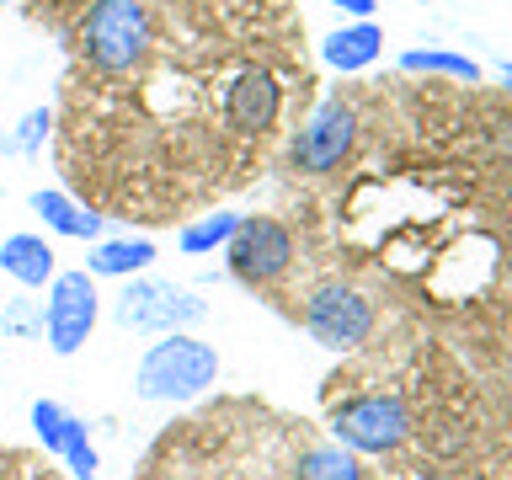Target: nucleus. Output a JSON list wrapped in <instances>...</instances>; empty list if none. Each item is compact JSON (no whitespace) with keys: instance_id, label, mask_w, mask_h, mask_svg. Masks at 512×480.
Returning a JSON list of instances; mask_svg holds the SVG:
<instances>
[{"instance_id":"nucleus-1","label":"nucleus","mask_w":512,"mask_h":480,"mask_svg":"<svg viewBox=\"0 0 512 480\" xmlns=\"http://www.w3.org/2000/svg\"><path fill=\"white\" fill-rule=\"evenodd\" d=\"M331 438L352 454H400L416 438L411 400L384 384H358L342 400H331Z\"/></svg>"},{"instance_id":"nucleus-2","label":"nucleus","mask_w":512,"mask_h":480,"mask_svg":"<svg viewBox=\"0 0 512 480\" xmlns=\"http://www.w3.org/2000/svg\"><path fill=\"white\" fill-rule=\"evenodd\" d=\"M214 384H219V352L208 342H198V336H187V331H166L134 368L139 400H155V406L198 400L203 390H214Z\"/></svg>"},{"instance_id":"nucleus-3","label":"nucleus","mask_w":512,"mask_h":480,"mask_svg":"<svg viewBox=\"0 0 512 480\" xmlns=\"http://www.w3.org/2000/svg\"><path fill=\"white\" fill-rule=\"evenodd\" d=\"M219 118H224V134L230 139L262 150L272 139V128H278V118H283V75L272 70L267 59H246L230 80H224Z\"/></svg>"},{"instance_id":"nucleus-4","label":"nucleus","mask_w":512,"mask_h":480,"mask_svg":"<svg viewBox=\"0 0 512 480\" xmlns=\"http://www.w3.org/2000/svg\"><path fill=\"white\" fill-rule=\"evenodd\" d=\"M379 315L374 299L358 294L352 283H320L310 299H304V331L315 336L326 352H358L368 336H374Z\"/></svg>"},{"instance_id":"nucleus-5","label":"nucleus","mask_w":512,"mask_h":480,"mask_svg":"<svg viewBox=\"0 0 512 480\" xmlns=\"http://www.w3.org/2000/svg\"><path fill=\"white\" fill-rule=\"evenodd\" d=\"M118 320L134 331L166 336V331H192L208 320V304L182 283H160V278H134L118 294Z\"/></svg>"},{"instance_id":"nucleus-6","label":"nucleus","mask_w":512,"mask_h":480,"mask_svg":"<svg viewBox=\"0 0 512 480\" xmlns=\"http://www.w3.org/2000/svg\"><path fill=\"white\" fill-rule=\"evenodd\" d=\"M358 107L347 102V96H326L310 118H304V128L294 134V144H288V160H294V171H310V176H326L336 171L342 160L352 155V144H358Z\"/></svg>"},{"instance_id":"nucleus-7","label":"nucleus","mask_w":512,"mask_h":480,"mask_svg":"<svg viewBox=\"0 0 512 480\" xmlns=\"http://www.w3.org/2000/svg\"><path fill=\"white\" fill-rule=\"evenodd\" d=\"M224 256H230V272L240 283L272 288L288 267H294V230H288L283 219H272V214H251V219L235 224Z\"/></svg>"},{"instance_id":"nucleus-8","label":"nucleus","mask_w":512,"mask_h":480,"mask_svg":"<svg viewBox=\"0 0 512 480\" xmlns=\"http://www.w3.org/2000/svg\"><path fill=\"white\" fill-rule=\"evenodd\" d=\"M96 315H102V299H96L91 272H54L48 310H43V336L59 358H75L86 347V336L96 331Z\"/></svg>"},{"instance_id":"nucleus-9","label":"nucleus","mask_w":512,"mask_h":480,"mask_svg":"<svg viewBox=\"0 0 512 480\" xmlns=\"http://www.w3.org/2000/svg\"><path fill=\"white\" fill-rule=\"evenodd\" d=\"M288 480H363V464L336 438H299L294 459H288Z\"/></svg>"},{"instance_id":"nucleus-10","label":"nucleus","mask_w":512,"mask_h":480,"mask_svg":"<svg viewBox=\"0 0 512 480\" xmlns=\"http://www.w3.org/2000/svg\"><path fill=\"white\" fill-rule=\"evenodd\" d=\"M27 208L38 214L54 235H70V240H96L102 235V219L107 214H96V208H86V203H75L70 192H54V187H38L27 198Z\"/></svg>"},{"instance_id":"nucleus-11","label":"nucleus","mask_w":512,"mask_h":480,"mask_svg":"<svg viewBox=\"0 0 512 480\" xmlns=\"http://www.w3.org/2000/svg\"><path fill=\"white\" fill-rule=\"evenodd\" d=\"M0 272L16 278L22 288H43L54 283V246H48L43 235H6L0 240Z\"/></svg>"},{"instance_id":"nucleus-12","label":"nucleus","mask_w":512,"mask_h":480,"mask_svg":"<svg viewBox=\"0 0 512 480\" xmlns=\"http://www.w3.org/2000/svg\"><path fill=\"white\" fill-rule=\"evenodd\" d=\"M150 262H155V240L123 235V240H96L86 256V272L91 278H139Z\"/></svg>"},{"instance_id":"nucleus-13","label":"nucleus","mask_w":512,"mask_h":480,"mask_svg":"<svg viewBox=\"0 0 512 480\" xmlns=\"http://www.w3.org/2000/svg\"><path fill=\"white\" fill-rule=\"evenodd\" d=\"M379 48H384V32H379L374 22H352V27H342V32H331L320 54H326L331 70L358 75V70H368V64L379 59Z\"/></svg>"},{"instance_id":"nucleus-14","label":"nucleus","mask_w":512,"mask_h":480,"mask_svg":"<svg viewBox=\"0 0 512 480\" xmlns=\"http://www.w3.org/2000/svg\"><path fill=\"white\" fill-rule=\"evenodd\" d=\"M400 70L406 75H443V80H459V86H475L480 80V64L470 54H448V48H411V54H400Z\"/></svg>"},{"instance_id":"nucleus-15","label":"nucleus","mask_w":512,"mask_h":480,"mask_svg":"<svg viewBox=\"0 0 512 480\" xmlns=\"http://www.w3.org/2000/svg\"><path fill=\"white\" fill-rule=\"evenodd\" d=\"M235 224H240V214H224V208H219V214H198L182 235H176V246H182L187 256H203V251H214V246H230Z\"/></svg>"},{"instance_id":"nucleus-16","label":"nucleus","mask_w":512,"mask_h":480,"mask_svg":"<svg viewBox=\"0 0 512 480\" xmlns=\"http://www.w3.org/2000/svg\"><path fill=\"white\" fill-rule=\"evenodd\" d=\"M64 470H70V480H96V470H102V459H96V448L86 438V422H75V416H64Z\"/></svg>"},{"instance_id":"nucleus-17","label":"nucleus","mask_w":512,"mask_h":480,"mask_svg":"<svg viewBox=\"0 0 512 480\" xmlns=\"http://www.w3.org/2000/svg\"><path fill=\"white\" fill-rule=\"evenodd\" d=\"M32 432H38V443H43V454H64V411L54 406V400H38L32 406Z\"/></svg>"},{"instance_id":"nucleus-18","label":"nucleus","mask_w":512,"mask_h":480,"mask_svg":"<svg viewBox=\"0 0 512 480\" xmlns=\"http://www.w3.org/2000/svg\"><path fill=\"white\" fill-rule=\"evenodd\" d=\"M0 326L11 336H43V310H32V299H0Z\"/></svg>"},{"instance_id":"nucleus-19","label":"nucleus","mask_w":512,"mask_h":480,"mask_svg":"<svg viewBox=\"0 0 512 480\" xmlns=\"http://www.w3.org/2000/svg\"><path fill=\"white\" fill-rule=\"evenodd\" d=\"M48 128H54V112L48 107H32L27 118H22V128H16V155H38L43 150V139H48Z\"/></svg>"},{"instance_id":"nucleus-20","label":"nucleus","mask_w":512,"mask_h":480,"mask_svg":"<svg viewBox=\"0 0 512 480\" xmlns=\"http://www.w3.org/2000/svg\"><path fill=\"white\" fill-rule=\"evenodd\" d=\"M336 11H347V16H358V22H368V16H374V0H336Z\"/></svg>"},{"instance_id":"nucleus-21","label":"nucleus","mask_w":512,"mask_h":480,"mask_svg":"<svg viewBox=\"0 0 512 480\" xmlns=\"http://www.w3.org/2000/svg\"><path fill=\"white\" fill-rule=\"evenodd\" d=\"M6 464H11V454H6V448H0V475H6Z\"/></svg>"},{"instance_id":"nucleus-22","label":"nucleus","mask_w":512,"mask_h":480,"mask_svg":"<svg viewBox=\"0 0 512 480\" xmlns=\"http://www.w3.org/2000/svg\"><path fill=\"white\" fill-rule=\"evenodd\" d=\"M502 80H507V86H512V64H502Z\"/></svg>"},{"instance_id":"nucleus-23","label":"nucleus","mask_w":512,"mask_h":480,"mask_svg":"<svg viewBox=\"0 0 512 480\" xmlns=\"http://www.w3.org/2000/svg\"><path fill=\"white\" fill-rule=\"evenodd\" d=\"M38 480H54V475H48V470H43V475H38Z\"/></svg>"},{"instance_id":"nucleus-24","label":"nucleus","mask_w":512,"mask_h":480,"mask_svg":"<svg viewBox=\"0 0 512 480\" xmlns=\"http://www.w3.org/2000/svg\"><path fill=\"white\" fill-rule=\"evenodd\" d=\"M0 6H6V0H0Z\"/></svg>"}]
</instances>
